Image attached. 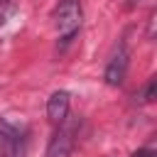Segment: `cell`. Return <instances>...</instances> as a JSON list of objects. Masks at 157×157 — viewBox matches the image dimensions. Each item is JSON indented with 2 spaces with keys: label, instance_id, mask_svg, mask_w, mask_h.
<instances>
[{
  "label": "cell",
  "instance_id": "obj_1",
  "mask_svg": "<svg viewBox=\"0 0 157 157\" xmlns=\"http://www.w3.org/2000/svg\"><path fill=\"white\" fill-rule=\"evenodd\" d=\"M54 25L61 34L59 49H64L81 27V2L78 0H59V5L54 10Z\"/></svg>",
  "mask_w": 157,
  "mask_h": 157
},
{
  "label": "cell",
  "instance_id": "obj_2",
  "mask_svg": "<svg viewBox=\"0 0 157 157\" xmlns=\"http://www.w3.org/2000/svg\"><path fill=\"white\" fill-rule=\"evenodd\" d=\"M128 64H130V54H128L125 47H120V49L110 56V61H108V66H105V71H103L105 83H108V86H120V83L125 81Z\"/></svg>",
  "mask_w": 157,
  "mask_h": 157
},
{
  "label": "cell",
  "instance_id": "obj_3",
  "mask_svg": "<svg viewBox=\"0 0 157 157\" xmlns=\"http://www.w3.org/2000/svg\"><path fill=\"white\" fill-rule=\"evenodd\" d=\"M74 150V123L71 125H61L54 137L49 140L47 147V157H69Z\"/></svg>",
  "mask_w": 157,
  "mask_h": 157
},
{
  "label": "cell",
  "instance_id": "obj_4",
  "mask_svg": "<svg viewBox=\"0 0 157 157\" xmlns=\"http://www.w3.org/2000/svg\"><path fill=\"white\" fill-rule=\"evenodd\" d=\"M69 115V93L66 91H54L47 101V118L56 125H61Z\"/></svg>",
  "mask_w": 157,
  "mask_h": 157
},
{
  "label": "cell",
  "instance_id": "obj_5",
  "mask_svg": "<svg viewBox=\"0 0 157 157\" xmlns=\"http://www.w3.org/2000/svg\"><path fill=\"white\" fill-rule=\"evenodd\" d=\"M155 93H157V78H150V81L142 86V91H140L135 98H137L140 103H150V101L155 98Z\"/></svg>",
  "mask_w": 157,
  "mask_h": 157
},
{
  "label": "cell",
  "instance_id": "obj_6",
  "mask_svg": "<svg viewBox=\"0 0 157 157\" xmlns=\"http://www.w3.org/2000/svg\"><path fill=\"white\" fill-rule=\"evenodd\" d=\"M132 157H155V152L152 150H137V152H132Z\"/></svg>",
  "mask_w": 157,
  "mask_h": 157
},
{
  "label": "cell",
  "instance_id": "obj_7",
  "mask_svg": "<svg viewBox=\"0 0 157 157\" xmlns=\"http://www.w3.org/2000/svg\"><path fill=\"white\" fill-rule=\"evenodd\" d=\"M2 22H5V12L0 10V27H2Z\"/></svg>",
  "mask_w": 157,
  "mask_h": 157
},
{
  "label": "cell",
  "instance_id": "obj_8",
  "mask_svg": "<svg viewBox=\"0 0 157 157\" xmlns=\"http://www.w3.org/2000/svg\"><path fill=\"white\" fill-rule=\"evenodd\" d=\"M128 5H135V0H130V2H128Z\"/></svg>",
  "mask_w": 157,
  "mask_h": 157
}]
</instances>
